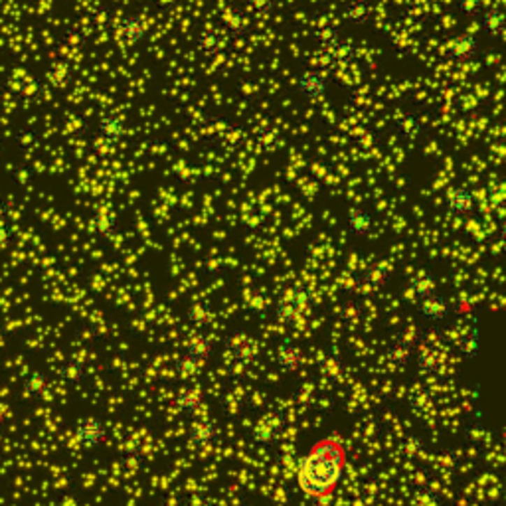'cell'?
<instances>
[{"instance_id":"1","label":"cell","mask_w":506,"mask_h":506,"mask_svg":"<svg viewBox=\"0 0 506 506\" xmlns=\"http://www.w3.org/2000/svg\"><path fill=\"white\" fill-rule=\"evenodd\" d=\"M346 447L338 433L312 443L299 465V489L311 498H331L345 477Z\"/></svg>"},{"instance_id":"2","label":"cell","mask_w":506,"mask_h":506,"mask_svg":"<svg viewBox=\"0 0 506 506\" xmlns=\"http://www.w3.org/2000/svg\"><path fill=\"white\" fill-rule=\"evenodd\" d=\"M424 340V333L419 331L417 324H407L403 331L398 333V336L391 340L390 345L386 346V358L391 366L403 370L415 354L417 345Z\"/></svg>"},{"instance_id":"3","label":"cell","mask_w":506,"mask_h":506,"mask_svg":"<svg viewBox=\"0 0 506 506\" xmlns=\"http://www.w3.org/2000/svg\"><path fill=\"white\" fill-rule=\"evenodd\" d=\"M287 429V415L281 410H271L263 414L253 427V443L259 447H271L281 439Z\"/></svg>"},{"instance_id":"4","label":"cell","mask_w":506,"mask_h":506,"mask_svg":"<svg viewBox=\"0 0 506 506\" xmlns=\"http://www.w3.org/2000/svg\"><path fill=\"white\" fill-rule=\"evenodd\" d=\"M224 348L233 354V358L242 364V366H253L259 356H261V348L259 342L253 338L252 334L243 333V331H231L222 338Z\"/></svg>"},{"instance_id":"5","label":"cell","mask_w":506,"mask_h":506,"mask_svg":"<svg viewBox=\"0 0 506 506\" xmlns=\"http://www.w3.org/2000/svg\"><path fill=\"white\" fill-rule=\"evenodd\" d=\"M390 283V269L382 263H372L362 277H350V291L358 295H374Z\"/></svg>"},{"instance_id":"6","label":"cell","mask_w":506,"mask_h":506,"mask_svg":"<svg viewBox=\"0 0 506 506\" xmlns=\"http://www.w3.org/2000/svg\"><path fill=\"white\" fill-rule=\"evenodd\" d=\"M443 56L451 62H457V64H469V62H475L481 56V42H479L477 36L461 34L457 38H453L445 46Z\"/></svg>"},{"instance_id":"7","label":"cell","mask_w":506,"mask_h":506,"mask_svg":"<svg viewBox=\"0 0 506 506\" xmlns=\"http://www.w3.org/2000/svg\"><path fill=\"white\" fill-rule=\"evenodd\" d=\"M73 433H75V439L83 449L99 447V445H103L105 438H107V429H105L103 421L99 417H92V415L80 417Z\"/></svg>"},{"instance_id":"8","label":"cell","mask_w":506,"mask_h":506,"mask_svg":"<svg viewBox=\"0 0 506 506\" xmlns=\"http://www.w3.org/2000/svg\"><path fill=\"white\" fill-rule=\"evenodd\" d=\"M297 89L309 101L321 99V97H324L328 93V75L322 69H305V71H301L299 78H297Z\"/></svg>"},{"instance_id":"9","label":"cell","mask_w":506,"mask_h":506,"mask_svg":"<svg viewBox=\"0 0 506 506\" xmlns=\"http://www.w3.org/2000/svg\"><path fill=\"white\" fill-rule=\"evenodd\" d=\"M117 38L121 40V44H125L129 48L138 46L149 32V26L147 22L137 16V14H129L125 18H121L117 24Z\"/></svg>"},{"instance_id":"10","label":"cell","mask_w":506,"mask_h":506,"mask_svg":"<svg viewBox=\"0 0 506 506\" xmlns=\"http://www.w3.org/2000/svg\"><path fill=\"white\" fill-rule=\"evenodd\" d=\"M273 319H275L279 324H283V326H291V328H299L303 326V322H305V315H301L299 309L295 307V303L291 299V291L289 287L281 293V297L279 301L275 303V307H273Z\"/></svg>"},{"instance_id":"11","label":"cell","mask_w":506,"mask_h":506,"mask_svg":"<svg viewBox=\"0 0 506 506\" xmlns=\"http://www.w3.org/2000/svg\"><path fill=\"white\" fill-rule=\"evenodd\" d=\"M445 208L453 216H469L475 210V196L467 186H455L447 192Z\"/></svg>"},{"instance_id":"12","label":"cell","mask_w":506,"mask_h":506,"mask_svg":"<svg viewBox=\"0 0 506 506\" xmlns=\"http://www.w3.org/2000/svg\"><path fill=\"white\" fill-rule=\"evenodd\" d=\"M219 435H222V431H219L218 424L208 419V421H200V424L192 426L188 441H190L192 447L198 449L214 447L219 441Z\"/></svg>"},{"instance_id":"13","label":"cell","mask_w":506,"mask_h":506,"mask_svg":"<svg viewBox=\"0 0 506 506\" xmlns=\"http://www.w3.org/2000/svg\"><path fill=\"white\" fill-rule=\"evenodd\" d=\"M453 311L451 303L445 297H441L438 293H433L431 297L419 301V315L429 322H441L447 319Z\"/></svg>"},{"instance_id":"14","label":"cell","mask_w":506,"mask_h":506,"mask_svg":"<svg viewBox=\"0 0 506 506\" xmlns=\"http://www.w3.org/2000/svg\"><path fill=\"white\" fill-rule=\"evenodd\" d=\"M125 135H127V127L121 117L107 113V115H103L99 119V123H97V137L101 138V140H105L107 145H117V143H121Z\"/></svg>"},{"instance_id":"15","label":"cell","mask_w":506,"mask_h":506,"mask_svg":"<svg viewBox=\"0 0 506 506\" xmlns=\"http://www.w3.org/2000/svg\"><path fill=\"white\" fill-rule=\"evenodd\" d=\"M374 216L366 208H352L346 216V230L352 238H364L374 230Z\"/></svg>"},{"instance_id":"16","label":"cell","mask_w":506,"mask_h":506,"mask_svg":"<svg viewBox=\"0 0 506 506\" xmlns=\"http://www.w3.org/2000/svg\"><path fill=\"white\" fill-rule=\"evenodd\" d=\"M194 48L198 56L208 62H214L222 52V36L218 30H204L196 36Z\"/></svg>"},{"instance_id":"17","label":"cell","mask_w":506,"mask_h":506,"mask_svg":"<svg viewBox=\"0 0 506 506\" xmlns=\"http://www.w3.org/2000/svg\"><path fill=\"white\" fill-rule=\"evenodd\" d=\"M303 362H305V352L301 350L299 346L295 345L281 346L279 352L275 354V366L281 370L283 374H295V372H299Z\"/></svg>"},{"instance_id":"18","label":"cell","mask_w":506,"mask_h":506,"mask_svg":"<svg viewBox=\"0 0 506 506\" xmlns=\"http://www.w3.org/2000/svg\"><path fill=\"white\" fill-rule=\"evenodd\" d=\"M214 340L210 338V336H204V334H200V336H194L192 340H188L185 346V352L188 358H192L196 364H200V366H204L210 358L214 356Z\"/></svg>"},{"instance_id":"19","label":"cell","mask_w":506,"mask_h":506,"mask_svg":"<svg viewBox=\"0 0 506 506\" xmlns=\"http://www.w3.org/2000/svg\"><path fill=\"white\" fill-rule=\"evenodd\" d=\"M204 403V391L198 386L180 388L176 393V410L180 415H194Z\"/></svg>"},{"instance_id":"20","label":"cell","mask_w":506,"mask_h":506,"mask_svg":"<svg viewBox=\"0 0 506 506\" xmlns=\"http://www.w3.org/2000/svg\"><path fill=\"white\" fill-rule=\"evenodd\" d=\"M324 52L328 54V58L333 59L336 66H350L358 59V48L354 46V42L346 40L342 36L334 42L333 46L326 48Z\"/></svg>"},{"instance_id":"21","label":"cell","mask_w":506,"mask_h":506,"mask_svg":"<svg viewBox=\"0 0 506 506\" xmlns=\"http://www.w3.org/2000/svg\"><path fill=\"white\" fill-rule=\"evenodd\" d=\"M479 16H481V30L489 38H498L506 32V16L500 8H496V6L486 8Z\"/></svg>"},{"instance_id":"22","label":"cell","mask_w":506,"mask_h":506,"mask_svg":"<svg viewBox=\"0 0 506 506\" xmlns=\"http://www.w3.org/2000/svg\"><path fill=\"white\" fill-rule=\"evenodd\" d=\"M372 4L368 0H348L345 6V20L350 26H364L372 20Z\"/></svg>"},{"instance_id":"23","label":"cell","mask_w":506,"mask_h":506,"mask_svg":"<svg viewBox=\"0 0 506 506\" xmlns=\"http://www.w3.org/2000/svg\"><path fill=\"white\" fill-rule=\"evenodd\" d=\"M441 364V354H439L435 348L424 345L419 348L417 356H415V370L419 376H429V374H435Z\"/></svg>"},{"instance_id":"24","label":"cell","mask_w":506,"mask_h":506,"mask_svg":"<svg viewBox=\"0 0 506 506\" xmlns=\"http://www.w3.org/2000/svg\"><path fill=\"white\" fill-rule=\"evenodd\" d=\"M457 350L467 360H475L481 354V331L479 328H469L461 334L457 340Z\"/></svg>"},{"instance_id":"25","label":"cell","mask_w":506,"mask_h":506,"mask_svg":"<svg viewBox=\"0 0 506 506\" xmlns=\"http://www.w3.org/2000/svg\"><path fill=\"white\" fill-rule=\"evenodd\" d=\"M412 291H414L415 299L424 301L427 297H431L435 291H438V283H435V277L431 271H421L412 279Z\"/></svg>"},{"instance_id":"26","label":"cell","mask_w":506,"mask_h":506,"mask_svg":"<svg viewBox=\"0 0 506 506\" xmlns=\"http://www.w3.org/2000/svg\"><path fill=\"white\" fill-rule=\"evenodd\" d=\"M224 26L233 36L245 34V30L250 28L247 12L243 10V8H228L226 14H224Z\"/></svg>"},{"instance_id":"27","label":"cell","mask_w":506,"mask_h":506,"mask_svg":"<svg viewBox=\"0 0 506 506\" xmlns=\"http://www.w3.org/2000/svg\"><path fill=\"white\" fill-rule=\"evenodd\" d=\"M48 388V376L42 372H32L28 378L24 380L22 393L28 400H40Z\"/></svg>"},{"instance_id":"28","label":"cell","mask_w":506,"mask_h":506,"mask_svg":"<svg viewBox=\"0 0 506 506\" xmlns=\"http://www.w3.org/2000/svg\"><path fill=\"white\" fill-rule=\"evenodd\" d=\"M419 131H421V121L414 113H405L396 121V133L400 138L412 140L419 135Z\"/></svg>"},{"instance_id":"29","label":"cell","mask_w":506,"mask_h":506,"mask_svg":"<svg viewBox=\"0 0 506 506\" xmlns=\"http://www.w3.org/2000/svg\"><path fill=\"white\" fill-rule=\"evenodd\" d=\"M85 366L81 364L80 360H68V362H64L62 364V368H59V378L64 380L66 384H81L83 380H85Z\"/></svg>"},{"instance_id":"30","label":"cell","mask_w":506,"mask_h":506,"mask_svg":"<svg viewBox=\"0 0 506 506\" xmlns=\"http://www.w3.org/2000/svg\"><path fill=\"white\" fill-rule=\"evenodd\" d=\"M186 319L192 324H196V326H208L214 321V312L204 303H194L186 312Z\"/></svg>"},{"instance_id":"31","label":"cell","mask_w":506,"mask_h":506,"mask_svg":"<svg viewBox=\"0 0 506 506\" xmlns=\"http://www.w3.org/2000/svg\"><path fill=\"white\" fill-rule=\"evenodd\" d=\"M433 403V396L429 393L427 390H415L412 391L410 396V410L414 412L415 415H424L431 407Z\"/></svg>"},{"instance_id":"32","label":"cell","mask_w":506,"mask_h":506,"mask_svg":"<svg viewBox=\"0 0 506 506\" xmlns=\"http://www.w3.org/2000/svg\"><path fill=\"white\" fill-rule=\"evenodd\" d=\"M202 368L200 364H196L192 358H188L186 354H180V356L174 360V372L178 374L180 380H190L192 376L198 374V370Z\"/></svg>"},{"instance_id":"33","label":"cell","mask_w":506,"mask_h":506,"mask_svg":"<svg viewBox=\"0 0 506 506\" xmlns=\"http://www.w3.org/2000/svg\"><path fill=\"white\" fill-rule=\"evenodd\" d=\"M362 303H358V301H348L345 303L342 307H340V312H338V319L346 324H358L360 319H362Z\"/></svg>"},{"instance_id":"34","label":"cell","mask_w":506,"mask_h":506,"mask_svg":"<svg viewBox=\"0 0 506 506\" xmlns=\"http://www.w3.org/2000/svg\"><path fill=\"white\" fill-rule=\"evenodd\" d=\"M95 233L99 236V238H111L117 230V218L111 214H99L97 218H95Z\"/></svg>"},{"instance_id":"35","label":"cell","mask_w":506,"mask_h":506,"mask_svg":"<svg viewBox=\"0 0 506 506\" xmlns=\"http://www.w3.org/2000/svg\"><path fill=\"white\" fill-rule=\"evenodd\" d=\"M340 38V30L336 28V26H324V28H319L317 32H315V40L319 42V46L322 50H326V48H331Z\"/></svg>"},{"instance_id":"36","label":"cell","mask_w":506,"mask_h":506,"mask_svg":"<svg viewBox=\"0 0 506 506\" xmlns=\"http://www.w3.org/2000/svg\"><path fill=\"white\" fill-rule=\"evenodd\" d=\"M455 6L463 16H479L484 10V0H455Z\"/></svg>"},{"instance_id":"37","label":"cell","mask_w":506,"mask_h":506,"mask_svg":"<svg viewBox=\"0 0 506 506\" xmlns=\"http://www.w3.org/2000/svg\"><path fill=\"white\" fill-rule=\"evenodd\" d=\"M247 8L257 16H269L275 10V0H247Z\"/></svg>"},{"instance_id":"38","label":"cell","mask_w":506,"mask_h":506,"mask_svg":"<svg viewBox=\"0 0 506 506\" xmlns=\"http://www.w3.org/2000/svg\"><path fill=\"white\" fill-rule=\"evenodd\" d=\"M322 372L331 378H338V374L342 372V362L338 356H328L324 362H322Z\"/></svg>"},{"instance_id":"39","label":"cell","mask_w":506,"mask_h":506,"mask_svg":"<svg viewBox=\"0 0 506 506\" xmlns=\"http://www.w3.org/2000/svg\"><path fill=\"white\" fill-rule=\"evenodd\" d=\"M421 449H424V441L419 438H415V435H412V438L403 443V451H405L407 457H415Z\"/></svg>"},{"instance_id":"40","label":"cell","mask_w":506,"mask_h":506,"mask_svg":"<svg viewBox=\"0 0 506 506\" xmlns=\"http://www.w3.org/2000/svg\"><path fill=\"white\" fill-rule=\"evenodd\" d=\"M311 396H312V388L307 384V386H299V388H297V391L293 393V400L299 403V405L301 403H303V405H309Z\"/></svg>"},{"instance_id":"41","label":"cell","mask_w":506,"mask_h":506,"mask_svg":"<svg viewBox=\"0 0 506 506\" xmlns=\"http://www.w3.org/2000/svg\"><path fill=\"white\" fill-rule=\"evenodd\" d=\"M471 309L472 307H471V303H469V299H463L459 305H457V309H455V311L459 312V315H469Z\"/></svg>"}]
</instances>
